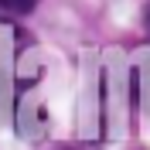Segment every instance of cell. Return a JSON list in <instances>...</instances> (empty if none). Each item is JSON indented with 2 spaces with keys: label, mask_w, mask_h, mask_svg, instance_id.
<instances>
[{
  "label": "cell",
  "mask_w": 150,
  "mask_h": 150,
  "mask_svg": "<svg viewBox=\"0 0 150 150\" xmlns=\"http://www.w3.org/2000/svg\"><path fill=\"white\" fill-rule=\"evenodd\" d=\"M34 7H38V0H0V10H4V14H14V17L31 14Z\"/></svg>",
  "instance_id": "6da1fadb"
},
{
  "label": "cell",
  "mask_w": 150,
  "mask_h": 150,
  "mask_svg": "<svg viewBox=\"0 0 150 150\" xmlns=\"http://www.w3.org/2000/svg\"><path fill=\"white\" fill-rule=\"evenodd\" d=\"M58 150H68V147H58Z\"/></svg>",
  "instance_id": "7a4b0ae2"
}]
</instances>
